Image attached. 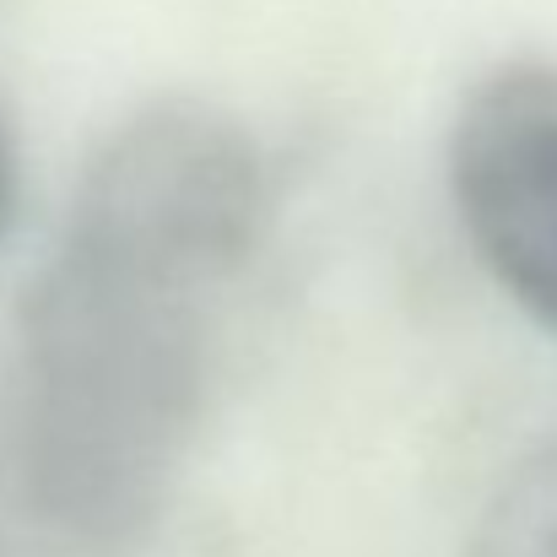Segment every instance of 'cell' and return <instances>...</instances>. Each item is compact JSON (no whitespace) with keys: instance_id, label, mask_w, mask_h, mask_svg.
Listing matches in <instances>:
<instances>
[{"instance_id":"6da1fadb","label":"cell","mask_w":557,"mask_h":557,"mask_svg":"<svg viewBox=\"0 0 557 557\" xmlns=\"http://www.w3.org/2000/svg\"><path fill=\"white\" fill-rule=\"evenodd\" d=\"M265 169L211 103H147L82 169L16 325V471L87 553L158 531L200 444Z\"/></svg>"},{"instance_id":"7a4b0ae2","label":"cell","mask_w":557,"mask_h":557,"mask_svg":"<svg viewBox=\"0 0 557 557\" xmlns=\"http://www.w3.org/2000/svg\"><path fill=\"white\" fill-rule=\"evenodd\" d=\"M444 163L466 244L504 298L557 336V60L487 71L455 109Z\"/></svg>"},{"instance_id":"3957f363","label":"cell","mask_w":557,"mask_h":557,"mask_svg":"<svg viewBox=\"0 0 557 557\" xmlns=\"http://www.w3.org/2000/svg\"><path fill=\"white\" fill-rule=\"evenodd\" d=\"M466 557H557V438L536 444L498 482Z\"/></svg>"},{"instance_id":"277c9868","label":"cell","mask_w":557,"mask_h":557,"mask_svg":"<svg viewBox=\"0 0 557 557\" xmlns=\"http://www.w3.org/2000/svg\"><path fill=\"white\" fill-rule=\"evenodd\" d=\"M5 211H11V136L0 120V227H5Z\"/></svg>"}]
</instances>
